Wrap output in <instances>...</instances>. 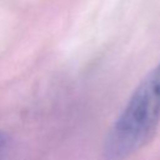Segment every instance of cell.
<instances>
[{"mask_svg":"<svg viewBox=\"0 0 160 160\" xmlns=\"http://www.w3.org/2000/svg\"><path fill=\"white\" fill-rule=\"evenodd\" d=\"M9 149H10V139L5 132L0 131V160H5Z\"/></svg>","mask_w":160,"mask_h":160,"instance_id":"obj_2","label":"cell"},{"mask_svg":"<svg viewBox=\"0 0 160 160\" xmlns=\"http://www.w3.org/2000/svg\"><path fill=\"white\" fill-rule=\"evenodd\" d=\"M159 122L160 64L144 76L109 130L102 146L104 159L130 158L151 140Z\"/></svg>","mask_w":160,"mask_h":160,"instance_id":"obj_1","label":"cell"}]
</instances>
